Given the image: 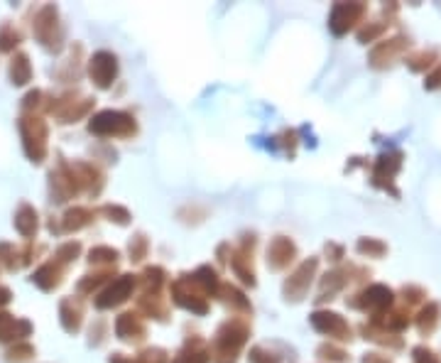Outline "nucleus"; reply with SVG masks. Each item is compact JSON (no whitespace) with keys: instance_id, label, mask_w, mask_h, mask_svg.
I'll use <instances>...</instances> for the list:
<instances>
[{"instance_id":"33","label":"nucleus","mask_w":441,"mask_h":363,"mask_svg":"<svg viewBox=\"0 0 441 363\" xmlns=\"http://www.w3.org/2000/svg\"><path fill=\"white\" fill-rule=\"evenodd\" d=\"M118 258H120V253L115 248H110V246H93V248L88 251V263L96 268H115Z\"/></svg>"},{"instance_id":"39","label":"nucleus","mask_w":441,"mask_h":363,"mask_svg":"<svg viewBox=\"0 0 441 363\" xmlns=\"http://www.w3.org/2000/svg\"><path fill=\"white\" fill-rule=\"evenodd\" d=\"M434 59H437V52H434V49H422V52L407 57V67L412 71H424L427 67H432Z\"/></svg>"},{"instance_id":"23","label":"nucleus","mask_w":441,"mask_h":363,"mask_svg":"<svg viewBox=\"0 0 441 363\" xmlns=\"http://www.w3.org/2000/svg\"><path fill=\"white\" fill-rule=\"evenodd\" d=\"M59 317H62V327L69 334H76L81 329V324H84V310H81V305L74 297L62 300V305H59Z\"/></svg>"},{"instance_id":"45","label":"nucleus","mask_w":441,"mask_h":363,"mask_svg":"<svg viewBox=\"0 0 441 363\" xmlns=\"http://www.w3.org/2000/svg\"><path fill=\"white\" fill-rule=\"evenodd\" d=\"M385 30H388V25H385V23H378V25H366L361 32H358V40H361L363 45H368V42H375V40H378V37L383 35Z\"/></svg>"},{"instance_id":"40","label":"nucleus","mask_w":441,"mask_h":363,"mask_svg":"<svg viewBox=\"0 0 441 363\" xmlns=\"http://www.w3.org/2000/svg\"><path fill=\"white\" fill-rule=\"evenodd\" d=\"M20 32L13 25H3L0 27V52H13L20 45Z\"/></svg>"},{"instance_id":"6","label":"nucleus","mask_w":441,"mask_h":363,"mask_svg":"<svg viewBox=\"0 0 441 363\" xmlns=\"http://www.w3.org/2000/svg\"><path fill=\"white\" fill-rule=\"evenodd\" d=\"M317 270H319V258H309V261L299 263L294 270L287 275V280L282 285L285 300L287 302H302L304 300V295L309 293V288H312L314 278H317Z\"/></svg>"},{"instance_id":"48","label":"nucleus","mask_w":441,"mask_h":363,"mask_svg":"<svg viewBox=\"0 0 441 363\" xmlns=\"http://www.w3.org/2000/svg\"><path fill=\"white\" fill-rule=\"evenodd\" d=\"M412 356H415V363H441L439 356L434 354L432 349H427V346H417V349L412 351Z\"/></svg>"},{"instance_id":"27","label":"nucleus","mask_w":441,"mask_h":363,"mask_svg":"<svg viewBox=\"0 0 441 363\" xmlns=\"http://www.w3.org/2000/svg\"><path fill=\"white\" fill-rule=\"evenodd\" d=\"M189 278L194 280V285H196V288L201 290V293L206 295V297H216L218 285H220V278H218V273L213 270L211 265H201V268H196V270L191 273Z\"/></svg>"},{"instance_id":"42","label":"nucleus","mask_w":441,"mask_h":363,"mask_svg":"<svg viewBox=\"0 0 441 363\" xmlns=\"http://www.w3.org/2000/svg\"><path fill=\"white\" fill-rule=\"evenodd\" d=\"M248 363H282V359L265 346H253L250 354H248Z\"/></svg>"},{"instance_id":"14","label":"nucleus","mask_w":441,"mask_h":363,"mask_svg":"<svg viewBox=\"0 0 441 363\" xmlns=\"http://www.w3.org/2000/svg\"><path fill=\"white\" fill-rule=\"evenodd\" d=\"M93 108V98H74L69 93V96L59 98V103H52L49 106V111L59 118V123H76L79 118H84V115Z\"/></svg>"},{"instance_id":"38","label":"nucleus","mask_w":441,"mask_h":363,"mask_svg":"<svg viewBox=\"0 0 441 363\" xmlns=\"http://www.w3.org/2000/svg\"><path fill=\"white\" fill-rule=\"evenodd\" d=\"M81 256V243L79 241H69V243H62L54 253V261L59 263V265H69V263H74L76 258Z\"/></svg>"},{"instance_id":"8","label":"nucleus","mask_w":441,"mask_h":363,"mask_svg":"<svg viewBox=\"0 0 441 363\" xmlns=\"http://www.w3.org/2000/svg\"><path fill=\"white\" fill-rule=\"evenodd\" d=\"M135 288H137V275H128V273L118 275L113 283L106 285V288L96 295L93 305H96V310H113V307H120L123 302L130 300Z\"/></svg>"},{"instance_id":"35","label":"nucleus","mask_w":441,"mask_h":363,"mask_svg":"<svg viewBox=\"0 0 441 363\" xmlns=\"http://www.w3.org/2000/svg\"><path fill=\"white\" fill-rule=\"evenodd\" d=\"M98 214H103L110 223H118V226H128L130 219H132L128 209L120 206V204H103L101 209H98Z\"/></svg>"},{"instance_id":"30","label":"nucleus","mask_w":441,"mask_h":363,"mask_svg":"<svg viewBox=\"0 0 441 363\" xmlns=\"http://www.w3.org/2000/svg\"><path fill=\"white\" fill-rule=\"evenodd\" d=\"M439 319H441V305L439 302H427V307H422V312L417 315V329H419V334H432L434 329H437V324H439Z\"/></svg>"},{"instance_id":"49","label":"nucleus","mask_w":441,"mask_h":363,"mask_svg":"<svg viewBox=\"0 0 441 363\" xmlns=\"http://www.w3.org/2000/svg\"><path fill=\"white\" fill-rule=\"evenodd\" d=\"M424 86H427V89H439L441 86V64L437 69L432 71V74L427 76V81H424Z\"/></svg>"},{"instance_id":"26","label":"nucleus","mask_w":441,"mask_h":363,"mask_svg":"<svg viewBox=\"0 0 441 363\" xmlns=\"http://www.w3.org/2000/svg\"><path fill=\"white\" fill-rule=\"evenodd\" d=\"M137 283L142 285V293L162 295V288L167 283V270L159 265H150L142 270V275H137Z\"/></svg>"},{"instance_id":"25","label":"nucleus","mask_w":441,"mask_h":363,"mask_svg":"<svg viewBox=\"0 0 441 363\" xmlns=\"http://www.w3.org/2000/svg\"><path fill=\"white\" fill-rule=\"evenodd\" d=\"M30 332H32V324L27 319H15L13 315H3L0 312V341L30 337Z\"/></svg>"},{"instance_id":"3","label":"nucleus","mask_w":441,"mask_h":363,"mask_svg":"<svg viewBox=\"0 0 441 363\" xmlns=\"http://www.w3.org/2000/svg\"><path fill=\"white\" fill-rule=\"evenodd\" d=\"M20 133H22V145L32 162H42L47 157V123L37 115H22L20 118Z\"/></svg>"},{"instance_id":"32","label":"nucleus","mask_w":441,"mask_h":363,"mask_svg":"<svg viewBox=\"0 0 441 363\" xmlns=\"http://www.w3.org/2000/svg\"><path fill=\"white\" fill-rule=\"evenodd\" d=\"M113 273H115V268H101V270H96V273H88L79 280L76 290H79L81 295H91L93 290H98L101 285H106L108 280L113 278Z\"/></svg>"},{"instance_id":"46","label":"nucleus","mask_w":441,"mask_h":363,"mask_svg":"<svg viewBox=\"0 0 441 363\" xmlns=\"http://www.w3.org/2000/svg\"><path fill=\"white\" fill-rule=\"evenodd\" d=\"M402 300H405L407 305H419L422 300H427V293H424L422 288H417V285H405V288H402Z\"/></svg>"},{"instance_id":"17","label":"nucleus","mask_w":441,"mask_h":363,"mask_svg":"<svg viewBox=\"0 0 441 363\" xmlns=\"http://www.w3.org/2000/svg\"><path fill=\"white\" fill-rule=\"evenodd\" d=\"M402 167V152H385L378 157L373 169V184L375 186H385V189H393V179ZM395 194V191H393Z\"/></svg>"},{"instance_id":"20","label":"nucleus","mask_w":441,"mask_h":363,"mask_svg":"<svg viewBox=\"0 0 441 363\" xmlns=\"http://www.w3.org/2000/svg\"><path fill=\"white\" fill-rule=\"evenodd\" d=\"M208 361H211L208 359V349L201 337L186 339V344L176 351V356L172 359V363H208Z\"/></svg>"},{"instance_id":"44","label":"nucleus","mask_w":441,"mask_h":363,"mask_svg":"<svg viewBox=\"0 0 441 363\" xmlns=\"http://www.w3.org/2000/svg\"><path fill=\"white\" fill-rule=\"evenodd\" d=\"M20 253L13 248L10 243H0V261L5 263V268L8 270H15V268H20Z\"/></svg>"},{"instance_id":"34","label":"nucleus","mask_w":441,"mask_h":363,"mask_svg":"<svg viewBox=\"0 0 441 363\" xmlns=\"http://www.w3.org/2000/svg\"><path fill=\"white\" fill-rule=\"evenodd\" d=\"M10 79L13 84H27L32 79V67H30V57L27 54H15L13 62H10Z\"/></svg>"},{"instance_id":"43","label":"nucleus","mask_w":441,"mask_h":363,"mask_svg":"<svg viewBox=\"0 0 441 363\" xmlns=\"http://www.w3.org/2000/svg\"><path fill=\"white\" fill-rule=\"evenodd\" d=\"M135 359L137 363H167L169 354L164 349H159V346H152V349H142Z\"/></svg>"},{"instance_id":"2","label":"nucleus","mask_w":441,"mask_h":363,"mask_svg":"<svg viewBox=\"0 0 441 363\" xmlns=\"http://www.w3.org/2000/svg\"><path fill=\"white\" fill-rule=\"evenodd\" d=\"M88 130L98 137H132L137 133V120L125 111H101L88 120Z\"/></svg>"},{"instance_id":"51","label":"nucleus","mask_w":441,"mask_h":363,"mask_svg":"<svg viewBox=\"0 0 441 363\" xmlns=\"http://www.w3.org/2000/svg\"><path fill=\"white\" fill-rule=\"evenodd\" d=\"M363 363H393V359H388L383 354H366L363 356Z\"/></svg>"},{"instance_id":"5","label":"nucleus","mask_w":441,"mask_h":363,"mask_svg":"<svg viewBox=\"0 0 441 363\" xmlns=\"http://www.w3.org/2000/svg\"><path fill=\"white\" fill-rule=\"evenodd\" d=\"M169 295H172L174 305H179L181 310L194 312V315H206L208 312V297L196 288L189 275H179L169 285Z\"/></svg>"},{"instance_id":"50","label":"nucleus","mask_w":441,"mask_h":363,"mask_svg":"<svg viewBox=\"0 0 441 363\" xmlns=\"http://www.w3.org/2000/svg\"><path fill=\"white\" fill-rule=\"evenodd\" d=\"M326 256L334 263H339L341 258H344V248H341V246H336V243H326Z\"/></svg>"},{"instance_id":"28","label":"nucleus","mask_w":441,"mask_h":363,"mask_svg":"<svg viewBox=\"0 0 441 363\" xmlns=\"http://www.w3.org/2000/svg\"><path fill=\"white\" fill-rule=\"evenodd\" d=\"M93 216H96V211H91V209L74 206L62 216V228L66 231V233H71V231H81L93 221Z\"/></svg>"},{"instance_id":"21","label":"nucleus","mask_w":441,"mask_h":363,"mask_svg":"<svg viewBox=\"0 0 441 363\" xmlns=\"http://www.w3.org/2000/svg\"><path fill=\"white\" fill-rule=\"evenodd\" d=\"M74 167H76V174H79L81 186H84L86 194H93V196L101 194L103 184H106L101 169H98L96 164H88V162H76Z\"/></svg>"},{"instance_id":"36","label":"nucleus","mask_w":441,"mask_h":363,"mask_svg":"<svg viewBox=\"0 0 441 363\" xmlns=\"http://www.w3.org/2000/svg\"><path fill=\"white\" fill-rule=\"evenodd\" d=\"M128 253H130V263H142L147 258V253H150V241H147L145 233H135L128 246Z\"/></svg>"},{"instance_id":"24","label":"nucleus","mask_w":441,"mask_h":363,"mask_svg":"<svg viewBox=\"0 0 441 363\" xmlns=\"http://www.w3.org/2000/svg\"><path fill=\"white\" fill-rule=\"evenodd\" d=\"M62 278H64V265H59L57 261H47L40 270L35 273V278H32V283L37 285V288L42 290H54L62 285Z\"/></svg>"},{"instance_id":"13","label":"nucleus","mask_w":441,"mask_h":363,"mask_svg":"<svg viewBox=\"0 0 441 363\" xmlns=\"http://www.w3.org/2000/svg\"><path fill=\"white\" fill-rule=\"evenodd\" d=\"M297 258V246L292 238H287V236H275L272 241H270L267 246V268L275 273L280 270H287V268L294 263Z\"/></svg>"},{"instance_id":"10","label":"nucleus","mask_w":441,"mask_h":363,"mask_svg":"<svg viewBox=\"0 0 441 363\" xmlns=\"http://www.w3.org/2000/svg\"><path fill=\"white\" fill-rule=\"evenodd\" d=\"M253 251H255V233L243 236L240 246L235 251H230V268H233L235 278H240L243 285L255 288V270H253Z\"/></svg>"},{"instance_id":"7","label":"nucleus","mask_w":441,"mask_h":363,"mask_svg":"<svg viewBox=\"0 0 441 363\" xmlns=\"http://www.w3.org/2000/svg\"><path fill=\"white\" fill-rule=\"evenodd\" d=\"M393 302H395V293L388 288V285H368L363 293H358L356 297H353L351 307L363 310V312H371L373 319H378V317H383L385 312H390Z\"/></svg>"},{"instance_id":"29","label":"nucleus","mask_w":441,"mask_h":363,"mask_svg":"<svg viewBox=\"0 0 441 363\" xmlns=\"http://www.w3.org/2000/svg\"><path fill=\"white\" fill-rule=\"evenodd\" d=\"M37 226H40V219H37L35 206L20 204L18 214H15V228L20 231V236H25V238H32V236L37 233Z\"/></svg>"},{"instance_id":"53","label":"nucleus","mask_w":441,"mask_h":363,"mask_svg":"<svg viewBox=\"0 0 441 363\" xmlns=\"http://www.w3.org/2000/svg\"><path fill=\"white\" fill-rule=\"evenodd\" d=\"M8 302H10V290L0 285V307H3V305H8Z\"/></svg>"},{"instance_id":"16","label":"nucleus","mask_w":441,"mask_h":363,"mask_svg":"<svg viewBox=\"0 0 441 363\" xmlns=\"http://www.w3.org/2000/svg\"><path fill=\"white\" fill-rule=\"evenodd\" d=\"M115 337L125 344H140L147 337V327L137 312H123L115 319Z\"/></svg>"},{"instance_id":"18","label":"nucleus","mask_w":441,"mask_h":363,"mask_svg":"<svg viewBox=\"0 0 441 363\" xmlns=\"http://www.w3.org/2000/svg\"><path fill=\"white\" fill-rule=\"evenodd\" d=\"M351 268H336V270L326 273L322 278V283H319V297L317 302H326V300H334L336 295L341 293V290L346 288V285L351 283Z\"/></svg>"},{"instance_id":"4","label":"nucleus","mask_w":441,"mask_h":363,"mask_svg":"<svg viewBox=\"0 0 441 363\" xmlns=\"http://www.w3.org/2000/svg\"><path fill=\"white\" fill-rule=\"evenodd\" d=\"M35 37L42 42L44 49L59 52L64 42V27L59 23V13L54 5H44L35 18Z\"/></svg>"},{"instance_id":"22","label":"nucleus","mask_w":441,"mask_h":363,"mask_svg":"<svg viewBox=\"0 0 441 363\" xmlns=\"http://www.w3.org/2000/svg\"><path fill=\"white\" fill-rule=\"evenodd\" d=\"M216 297H218L220 302H223L225 307H230L233 312H240V315H248V312H253L248 297L243 295L240 290L235 288V285H230V283H220Z\"/></svg>"},{"instance_id":"41","label":"nucleus","mask_w":441,"mask_h":363,"mask_svg":"<svg viewBox=\"0 0 441 363\" xmlns=\"http://www.w3.org/2000/svg\"><path fill=\"white\" fill-rule=\"evenodd\" d=\"M317 356L319 359H324V361H329V363H346L349 361V354H346L344 349H339V346H334V344H322L317 349Z\"/></svg>"},{"instance_id":"47","label":"nucleus","mask_w":441,"mask_h":363,"mask_svg":"<svg viewBox=\"0 0 441 363\" xmlns=\"http://www.w3.org/2000/svg\"><path fill=\"white\" fill-rule=\"evenodd\" d=\"M30 356H35V349H32L30 344H20V346H15V349L8 351V361L10 363H22V361L30 359Z\"/></svg>"},{"instance_id":"37","label":"nucleus","mask_w":441,"mask_h":363,"mask_svg":"<svg viewBox=\"0 0 441 363\" xmlns=\"http://www.w3.org/2000/svg\"><path fill=\"white\" fill-rule=\"evenodd\" d=\"M356 251L361 253V256H368V258H383L385 253H388V246L378 238H361L356 243Z\"/></svg>"},{"instance_id":"19","label":"nucleus","mask_w":441,"mask_h":363,"mask_svg":"<svg viewBox=\"0 0 441 363\" xmlns=\"http://www.w3.org/2000/svg\"><path fill=\"white\" fill-rule=\"evenodd\" d=\"M137 315H145V317H150V319H157V322H167L169 307H167V302H164L162 295L142 293V297H137Z\"/></svg>"},{"instance_id":"12","label":"nucleus","mask_w":441,"mask_h":363,"mask_svg":"<svg viewBox=\"0 0 441 363\" xmlns=\"http://www.w3.org/2000/svg\"><path fill=\"white\" fill-rule=\"evenodd\" d=\"M309 322H312V327L317 329L319 334H324V337H331L336 341H351L353 339L349 322H346L341 315H336V312L317 310L312 317H309Z\"/></svg>"},{"instance_id":"9","label":"nucleus","mask_w":441,"mask_h":363,"mask_svg":"<svg viewBox=\"0 0 441 363\" xmlns=\"http://www.w3.org/2000/svg\"><path fill=\"white\" fill-rule=\"evenodd\" d=\"M368 13L366 3H336L329 13V30L334 35H346L349 30H353Z\"/></svg>"},{"instance_id":"15","label":"nucleus","mask_w":441,"mask_h":363,"mask_svg":"<svg viewBox=\"0 0 441 363\" xmlns=\"http://www.w3.org/2000/svg\"><path fill=\"white\" fill-rule=\"evenodd\" d=\"M407 47H410V37H405V35H397V37H393V40L380 42V45H375L371 52V67H375V69L390 67V64H393Z\"/></svg>"},{"instance_id":"1","label":"nucleus","mask_w":441,"mask_h":363,"mask_svg":"<svg viewBox=\"0 0 441 363\" xmlns=\"http://www.w3.org/2000/svg\"><path fill=\"white\" fill-rule=\"evenodd\" d=\"M248 337H250V324H248V319H243V317L225 319L211 341L208 359H213V363H235L243 346L248 344Z\"/></svg>"},{"instance_id":"52","label":"nucleus","mask_w":441,"mask_h":363,"mask_svg":"<svg viewBox=\"0 0 441 363\" xmlns=\"http://www.w3.org/2000/svg\"><path fill=\"white\" fill-rule=\"evenodd\" d=\"M108 363H137V359H130V356H125V354H113L108 359Z\"/></svg>"},{"instance_id":"11","label":"nucleus","mask_w":441,"mask_h":363,"mask_svg":"<svg viewBox=\"0 0 441 363\" xmlns=\"http://www.w3.org/2000/svg\"><path fill=\"white\" fill-rule=\"evenodd\" d=\"M88 76L98 89H110L113 81L118 79V57L108 49H101L88 62Z\"/></svg>"},{"instance_id":"31","label":"nucleus","mask_w":441,"mask_h":363,"mask_svg":"<svg viewBox=\"0 0 441 363\" xmlns=\"http://www.w3.org/2000/svg\"><path fill=\"white\" fill-rule=\"evenodd\" d=\"M363 337L371 339V341H378V344H385V346H393V349H397V346H402V339L395 337V332H390V329H385L383 324L378 322H371L366 324V327L361 329Z\"/></svg>"}]
</instances>
